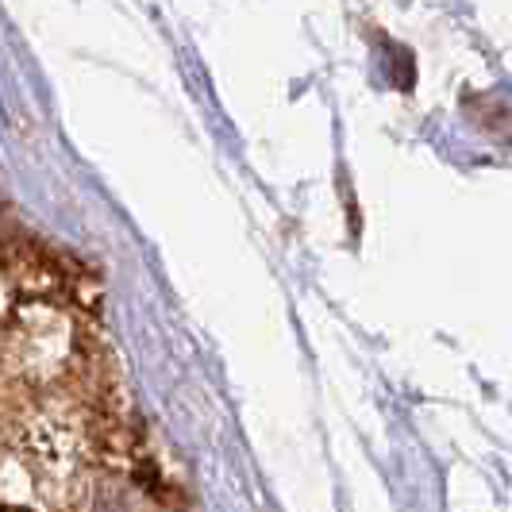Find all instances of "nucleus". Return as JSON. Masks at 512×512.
<instances>
[{"mask_svg":"<svg viewBox=\"0 0 512 512\" xmlns=\"http://www.w3.org/2000/svg\"><path fill=\"white\" fill-rule=\"evenodd\" d=\"M89 339L93 335L85 320L58 297H12L4 324L8 389H24L27 397H51L66 393V385H77L81 378H93Z\"/></svg>","mask_w":512,"mask_h":512,"instance_id":"f257e3e1","label":"nucleus"},{"mask_svg":"<svg viewBox=\"0 0 512 512\" xmlns=\"http://www.w3.org/2000/svg\"><path fill=\"white\" fill-rule=\"evenodd\" d=\"M4 512H31V509H20V505H8Z\"/></svg>","mask_w":512,"mask_h":512,"instance_id":"f03ea898","label":"nucleus"}]
</instances>
